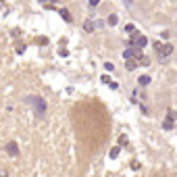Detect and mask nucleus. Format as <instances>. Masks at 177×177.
<instances>
[{"instance_id": "nucleus-1", "label": "nucleus", "mask_w": 177, "mask_h": 177, "mask_svg": "<svg viewBox=\"0 0 177 177\" xmlns=\"http://www.w3.org/2000/svg\"><path fill=\"white\" fill-rule=\"evenodd\" d=\"M25 102L33 108L36 117H44V113H46V100H42L40 96H27Z\"/></svg>"}, {"instance_id": "nucleus-2", "label": "nucleus", "mask_w": 177, "mask_h": 177, "mask_svg": "<svg viewBox=\"0 0 177 177\" xmlns=\"http://www.w3.org/2000/svg\"><path fill=\"white\" fill-rule=\"evenodd\" d=\"M129 44H131V46H136V48H144L146 44H148V38L142 36V33H136V36H131Z\"/></svg>"}, {"instance_id": "nucleus-3", "label": "nucleus", "mask_w": 177, "mask_h": 177, "mask_svg": "<svg viewBox=\"0 0 177 177\" xmlns=\"http://www.w3.org/2000/svg\"><path fill=\"white\" fill-rule=\"evenodd\" d=\"M140 56H142V48H136V46H129L123 52V58H140Z\"/></svg>"}, {"instance_id": "nucleus-4", "label": "nucleus", "mask_w": 177, "mask_h": 177, "mask_svg": "<svg viewBox=\"0 0 177 177\" xmlns=\"http://www.w3.org/2000/svg\"><path fill=\"white\" fill-rule=\"evenodd\" d=\"M171 54H173V46H171V44H165V46L159 50V58H161V60H167Z\"/></svg>"}, {"instance_id": "nucleus-5", "label": "nucleus", "mask_w": 177, "mask_h": 177, "mask_svg": "<svg viewBox=\"0 0 177 177\" xmlns=\"http://www.w3.org/2000/svg\"><path fill=\"white\" fill-rule=\"evenodd\" d=\"M6 152H9V156H19V146H17V142H9V144H6Z\"/></svg>"}, {"instance_id": "nucleus-6", "label": "nucleus", "mask_w": 177, "mask_h": 177, "mask_svg": "<svg viewBox=\"0 0 177 177\" xmlns=\"http://www.w3.org/2000/svg\"><path fill=\"white\" fill-rule=\"evenodd\" d=\"M125 69H127V71L138 69V60H136V58H125Z\"/></svg>"}, {"instance_id": "nucleus-7", "label": "nucleus", "mask_w": 177, "mask_h": 177, "mask_svg": "<svg viewBox=\"0 0 177 177\" xmlns=\"http://www.w3.org/2000/svg\"><path fill=\"white\" fill-rule=\"evenodd\" d=\"M58 13H60V17H63V19H65V21H67V23H71V13H69V11H67V9H60V11H58Z\"/></svg>"}, {"instance_id": "nucleus-8", "label": "nucleus", "mask_w": 177, "mask_h": 177, "mask_svg": "<svg viewBox=\"0 0 177 177\" xmlns=\"http://www.w3.org/2000/svg\"><path fill=\"white\" fill-rule=\"evenodd\" d=\"M138 65H140V67H148V65H150V58H148V56H144V54H142V56H140V58H138Z\"/></svg>"}, {"instance_id": "nucleus-9", "label": "nucleus", "mask_w": 177, "mask_h": 177, "mask_svg": "<svg viewBox=\"0 0 177 177\" xmlns=\"http://www.w3.org/2000/svg\"><path fill=\"white\" fill-rule=\"evenodd\" d=\"M173 121H175V119H171V117H167V119L163 121V129H173Z\"/></svg>"}, {"instance_id": "nucleus-10", "label": "nucleus", "mask_w": 177, "mask_h": 177, "mask_svg": "<svg viewBox=\"0 0 177 177\" xmlns=\"http://www.w3.org/2000/svg\"><path fill=\"white\" fill-rule=\"evenodd\" d=\"M94 27H96V23H94L92 19H90V21H85V25H83V29H85V31H94Z\"/></svg>"}, {"instance_id": "nucleus-11", "label": "nucleus", "mask_w": 177, "mask_h": 177, "mask_svg": "<svg viewBox=\"0 0 177 177\" xmlns=\"http://www.w3.org/2000/svg\"><path fill=\"white\" fill-rule=\"evenodd\" d=\"M125 31H127L129 36H136V25H134V23H127V25H125Z\"/></svg>"}, {"instance_id": "nucleus-12", "label": "nucleus", "mask_w": 177, "mask_h": 177, "mask_svg": "<svg viewBox=\"0 0 177 177\" xmlns=\"http://www.w3.org/2000/svg\"><path fill=\"white\" fill-rule=\"evenodd\" d=\"M138 83H140V85H148V83H150V77H148V75H142V77L138 79Z\"/></svg>"}, {"instance_id": "nucleus-13", "label": "nucleus", "mask_w": 177, "mask_h": 177, "mask_svg": "<svg viewBox=\"0 0 177 177\" xmlns=\"http://www.w3.org/2000/svg\"><path fill=\"white\" fill-rule=\"evenodd\" d=\"M117 23H119V17L117 15H110L108 17V25H117Z\"/></svg>"}, {"instance_id": "nucleus-14", "label": "nucleus", "mask_w": 177, "mask_h": 177, "mask_svg": "<svg viewBox=\"0 0 177 177\" xmlns=\"http://www.w3.org/2000/svg\"><path fill=\"white\" fill-rule=\"evenodd\" d=\"M119 150H121V148H113V150L108 152V156H110V159H117V156H119Z\"/></svg>"}, {"instance_id": "nucleus-15", "label": "nucleus", "mask_w": 177, "mask_h": 177, "mask_svg": "<svg viewBox=\"0 0 177 177\" xmlns=\"http://www.w3.org/2000/svg\"><path fill=\"white\" fill-rule=\"evenodd\" d=\"M104 69H106V71H113L115 65H113V63H104Z\"/></svg>"}, {"instance_id": "nucleus-16", "label": "nucleus", "mask_w": 177, "mask_h": 177, "mask_svg": "<svg viewBox=\"0 0 177 177\" xmlns=\"http://www.w3.org/2000/svg\"><path fill=\"white\" fill-rule=\"evenodd\" d=\"M17 52H19V54L25 52V46H23V44H19V46H17Z\"/></svg>"}, {"instance_id": "nucleus-17", "label": "nucleus", "mask_w": 177, "mask_h": 177, "mask_svg": "<svg viewBox=\"0 0 177 177\" xmlns=\"http://www.w3.org/2000/svg\"><path fill=\"white\" fill-rule=\"evenodd\" d=\"M100 81H102V83H110V77H108V75H102Z\"/></svg>"}, {"instance_id": "nucleus-18", "label": "nucleus", "mask_w": 177, "mask_h": 177, "mask_svg": "<svg viewBox=\"0 0 177 177\" xmlns=\"http://www.w3.org/2000/svg\"><path fill=\"white\" fill-rule=\"evenodd\" d=\"M169 36H171V31H163V33H161V38H163V40H167Z\"/></svg>"}, {"instance_id": "nucleus-19", "label": "nucleus", "mask_w": 177, "mask_h": 177, "mask_svg": "<svg viewBox=\"0 0 177 177\" xmlns=\"http://www.w3.org/2000/svg\"><path fill=\"white\" fill-rule=\"evenodd\" d=\"M98 2H100V0H90V4H92V6H96Z\"/></svg>"}, {"instance_id": "nucleus-20", "label": "nucleus", "mask_w": 177, "mask_h": 177, "mask_svg": "<svg viewBox=\"0 0 177 177\" xmlns=\"http://www.w3.org/2000/svg\"><path fill=\"white\" fill-rule=\"evenodd\" d=\"M123 2H125V4H127V6H129V4H131V0H123Z\"/></svg>"}, {"instance_id": "nucleus-21", "label": "nucleus", "mask_w": 177, "mask_h": 177, "mask_svg": "<svg viewBox=\"0 0 177 177\" xmlns=\"http://www.w3.org/2000/svg\"><path fill=\"white\" fill-rule=\"evenodd\" d=\"M42 2H56V0H42Z\"/></svg>"}]
</instances>
